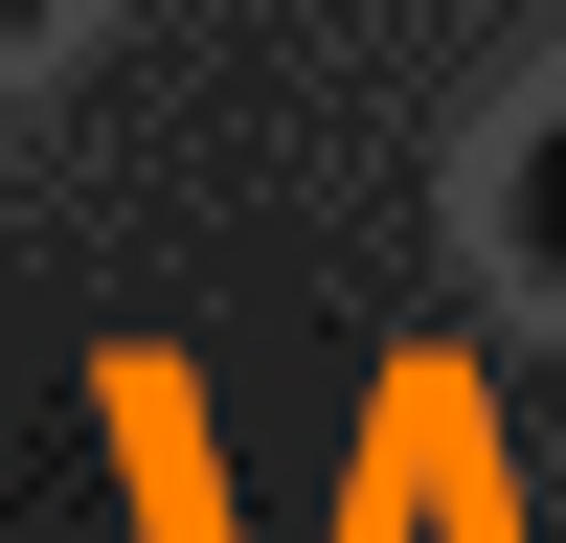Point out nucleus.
<instances>
[{"instance_id":"nucleus-1","label":"nucleus","mask_w":566,"mask_h":543,"mask_svg":"<svg viewBox=\"0 0 566 543\" xmlns=\"http://www.w3.org/2000/svg\"><path fill=\"white\" fill-rule=\"evenodd\" d=\"M499 226H522V249H544V272H566V114H544V136H522V181H499Z\"/></svg>"},{"instance_id":"nucleus-2","label":"nucleus","mask_w":566,"mask_h":543,"mask_svg":"<svg viewBox=\"0 0 566 543\" xmlns=\"http://www.w3.org/2000/svg\"><path fill=\"white\" fill-rule=\"evenodd\" d=\"M23 23H45V0H0V45H23Z\"/></svg>"}]
</instances>
